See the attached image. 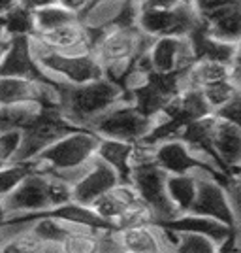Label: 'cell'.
I'll return each instance as SVG.
<instances>
[{"instance_id":"6da1fadb","label":"cell","mask_w":241,"mask_h":253,"mask_svg":"<svg viewBox=\"0 0 241 253\" xmlns=\"http://www.w3.org/2000/svg\"><path fill=\"white\" fill-rule=\"evenodd\" d=\"M59 102L57 110L68 123L75 128H89V125L107 112L111 106L126 100L128 96L121 85L107 78H98L95 82L79 85H57Z\"/></svg>"},{"instance_id":"7a4b0ae2","label":"cell","mask_w":241,"mask_h":253,"mask_svg":"<svg viewBox=\"0 0 241 253\" xmlns=\"http://www.w3.org/2000/svg\"><path fill=\"white\" fill-rule=\"evenodd\" d=\"M151 38L134 27H115L91 36V53L104 70V78L117 85L128 74L136 59L147 49Z\"/></svg>"},{"instance_id":"3957f363","label":"cell","mask_w":241,"mask_h":253,"mask_svg":"<svg viewBox=\"0 0 241 253\" xmlns=\"http://www.w3.org/2000/svg\"><path fill=\"white\" fill-rule=\"evenodd\" d=\"M70 201V185L66 181L49 172L34 170L23 179L17 189L4 199V208L8 215L36 213Z\"/></svg>"},{"instance_id":"277c9868","label":"cell","mask_w":241,"mask_h":253,"mask_svg":"<svg viewBox=\"0 0 241 253\" xmlns=\"http://www.w3.org/2000/svg\"><path fill=\"white\" fill-rule=\"evenodd\" d=\"M98 136L89 128H73L64 136L57 138L47 148H43L32 159L34 169L49 172V174H63L70 170H77L91 163L96 155Z\"/></svg>"},{"instance_id":"5b68a950","label":"cell","mask_w":241,"mask_h":253,"mask_svg":"<svg viewBox=\"0 0 241 253\" xmlns=\"http://www.w3.org/2000/svg\"><path fill=\"white\" fill-rule=\"evenodd\" d=\"M31 49L38 66L55 84L79 85L104 78V70L91 51L57 53L31 38Z\"/></svg>"},{"instance_id":"8992f818","label":"cell","mask_w":241,"mask_h":253,"mask_svg":"<svg viewBox=\"0 0 241 253\" xmlns=\"http://www.w3.org/2000/svg\"><path fill=\"white\" fill-rule=\"evenodd\" d=\"M157 121V117L143 114L139 108H136L126 98V100H121L119 104L111 106L100 117H96L89 125V130H93L100 138L139 144L153 132Z\"/></svg>"},{"instance_id":"52a82bcc","label":"cell","mask_w":241,"mask_h":253,"mask_svg":"<svg viewBox=\"0 0 241 253\" xmlns=\"http://www.w3.org/2000/svg\"><path fill=\"white\" fill-rule=\"evenodd\" d=\"M194 63V53L187 36L151 38L147 49L136 59V64L158 76H181Z\"/></svg>"},{"instance_id":"ba28073f","label":"cell","mask_w":241,"mask_h":253,"mask_svg":"<svg viewBox=\"0 0 241 253\" xmlns=\"http://www.w3.org/2000/svg\"><path fill=\"white\" fill-rule=\"evenodd\" d=\"M153 163L166 174H209L220 181H224L230 176V174H224L209 159L192 151L179 138H166L155 144Z\"/></svg>"},{"instance_id":"9c48e42d","label":"cell","mask_w":241,"mask_h":253,"mask_svg":"<svg viewBox=\"0 0 241 253\" xmlns=\"http://www.w3.org/2000/svg\"><path fill=\"white\" fill-rule=\"evenodd\" d=\"M128 183L134 187L138 199L151 210L155 223L168 221L177 215L166 195V172H162L153 161L136 163Z\"/></svg>"},{"instance_id":"30bf717a","label":"cell","mask_w":241,"mask_h":253,"mask_svg":"<svg viewBox=\"0 0 241 253\" xmlns=\"http://www.w3.org/2000/svg\"><path fill=\"white\" fill-rule=\"evenodd\" d=\"M198 8L192 2H179L164 10H139L138 29L149 38L160 36H189L200 27Z\"/></svg>"},{"instance_id":"8fae6325","label":"cell","mask_w":241,"mask_h":253,"mask_svg":"<svg viewBox=\"0 0 241 253\" xmlns=\"http://www.w3.org/2000/svg\"><path fill=\"white\" fill-rule=\"evenodd\" d=\"M139 15L138 0H93L79 15L89 38L115 27H134Z\"/></svg>"},{"instance_id":"7c38bea8","label":"cell","mask_w":241,"mask_h":253,"mask_svg":"<svg viewBox=\"0 0 241 253\" xmlns=\"http://www.w3.org/2000/svg\"><path fill=\"white\" fill-rule=\"evenodd\" d=\"M190 211L217 219L232 229H240V219L230 208L224 183L209 174H196V197Z\"/></svg>"},{"instance_id":"4fadbf2b","label":"cell","mask_w":241,"mask_h":253,"mask_svg":"<svg viewBox=\"0 0 241 253\" xmlns=\"http://www.w3.org/2000/svg\"><path fill=\"white\" fill-rule=\"evenodd\" d=\"M57 85L59 84L0 76V108L25 104V102H36L43 108H57L59 102Z\"/></svg>"},{"instance_id":"5bb4252c","label":"cell","mask_w":241,"mask_h":253,"mask_svg":"<svg viewBox=\"0 0 241 253\" xmlns=\"http://www.w3.org/2000/svg\"><path fill=\"white\" fill-rule=\"evenodd\" d=\"M0 76H11V78H25L34 82H47L55 84L51 78L42 72L38 66L31 49V38L29 36H17L8 38L6 45L0 53Z\"/></svg>"},{"instance_id":"9a60e30c","label":"cell","mask_w":241,"mask_h":253,"mask_svg":"<svg viewBox=\"0 0 241 253\" xmlns=\"http://www.w3.org/2000/svg\"><path fill=\"white\" fill-rule=\"evenodd\" d=\"M121 183V178L113 169L95 157L77 181L70 185V199L75 204L91 206V202Z\"/></svg>"},{"instance_id":"2e32d148","label":"cell","mask_w":241,"mask_h":253,"mask_svg":"<svg viewBox=\"0 0 241 253\" xmlns=\"http://www.w3.org/2000/svg\"><path fill=\"white\" fill-rule=\"evenodd\" d=\"M115 232L123 253H172V234L157 223L128 227Z\"/></svg>"},{"instance_id":"e0dca14e","label":"cell","mask_w":241,"mask_h":253,"mask_svg":"<svg viewBox=\"0 0 241 253\" xmlns=\"http://www.w3.org/2000/svg\"><path fill=\"white\" fill-rule=\"evenodd\" d=\"M211 153H213L217 167L224 174H238L241 159L240 125H234V123L215 117L213 130H211Z\"/></svg>"},{"instance_id":"ac0fdd59","label":"cell","mask_w":241,"mask_h":253,"mask_svg":"<svg viewBox=\"0 0 241 253\" xmlns=\"http://www.w3.org/2000/svg\"><path fill=\"white\" fill-rule=\"evenodd\" d=\"M224 80L240 84V63L226 64L213 59H196L181 74V89H206Z\"/></svg>"},{"instance_id":"d6986e66","label":"cell","mask_w":241,"mask_h":253,"mask_svg":"<svg viewBox=\"0 0 241 253\" xmlns=\"http://www.w3.org/2000/svg\"><path fill=\"white\" fill-rule=\"evenodd\" d=\"M32 40L42 43L43 47L57 53H85L91 51V38L81 23L72 21L59 29L47 32H36L31 36Z\"/></svg>"},{"instance_id":"ffe728a7","label":"cell","mask_w":241,"mask_h":253,"mask_svg":"<svg viewBox=\"0 0 241 253\" xmlns=\"http://www.w3.org/2000/svg\"><path fill=\"white\" fill-rule=\"evenodd\" d=\"M202 25L213 38L240 43V2H228L200 13Z\"/></svg>"},{"instance_id":"44dd1931","label":"cell","mask_w":241,"mask_h":253,"mask_svg":"<svg viewBox=\"0 0 241 253\" xmlns=\"http://www.w3.org/2000/svg\"><path fill=\"white\" fill-rule=\"evenodd\" d=\"M187 38H189L192 53H194V61L196 59H213V61H220V63L226 64L240 63V43L213 38L202 23Z\"/></svg>"},{"instance_id":"7402d4cb","label":"cell","mask_w":241,"mask_h":253,"mask_svg":"<svg viewBox=\"0 0 241 253\" xmlns=\"http://www.w3.org/2000/svg\"><path fill=\"white\" fill-rule=\"evenodd\" d=\"M160 227L168 229L172 232H194V234H204V236H209L211 240L220 242L230 231H234L232 227L224 225V223L217 221V219H211L206 215H198V213H177L175 217H172L168 221L157 223Z\"/></svg>"},{"instance_id":"603a6c76","label":"cell","mask_w":241,"mask_h":253,"mask_svg":"<svg viewBox=\"0 0 241 253\" xmlns=\"http://www.w3.org/2000/svg\"><path fill=\"white\" fill-rule=\"evenodd\" d=\"M138 201V195L134 187L130 185V183H126V181H121L119 185H115L113 189L105 191L104 195H100L98 199L91 202V210L93 213H96L102 221H105L107 225H111L113 227V221H115V217L121 213V211L125 210L126 206H130L132 202ZM115 231V229H113Z\"/></svg>"},{"instance_id":"cb8c5ba5","label":"cell","mask_w":241,"mask_h":253,"mask_svg":"<svg viewBox=\"0 0 241 253\" xmlns=\"http://www.w3.org/2000/svg\"><path fill=\"white\" fill-rule=\"evenodd\" d=\"M134 146L136 144H128L121 140H111V138H100L98 136V148L96 155L102 163H105L109 169H113L119 174L121 181L130 179L132 172V157H134Z\"/></svg>"},{"instance_id":"d4e9b609","label":"cell","mask_w":241,"mask_h":253,"mask_svg":"<svg viewBox=\"0 0 241 253\" xmlns=\"http://www.w3.org/2000/svg\"><path fill=\"white\" fill-rule=\"evenodd\" d=\"M166 195L177 213H187L196 197V174H166Z\"/></svg>"},{"instance_id":"484cf974","label":"cell","mask_w":241,"mask_h":253,"mask_svg":"<svg viewBox=\"0 0 241 253\" xmlns=\"http://www.w3.org/2000/svg\"><path fill=\"white\" fill-rule=\"evenodd\" d=\"M0 29L8 38H17V36H29L31 38L36 32L32 11L21 6L19 2L13 4L10 10L0 15Z\"/></svg>"},{"instance_id":"4316f807","label":"cell","mask_w":241,"mask_h":253,"mask_svg":"<svg viewBox=\"0 0 241 253\" xmlns=\"http://www.w3.org/2000/svg\"><path fill=\"white\" fill-rule=\"evenodd\" d=\"M102 231L104 229H91V227L79 225L59 246H61L63 253H98Z\"/></svg>"},{"instance_id":"83f0119b","label":"cell","mask_w":241,"mask_h":253,"mask_svg":"<svg viewBox=\"0 0 241 253\" xmlns=\"http://www.w3.org/2000/svg\"><path fill=\"white\" fill-rule=\"evenodd\" d=\"M168 231V229H166ZM172 253H217V242L194 232H172Z\"/></svg>"},{"instance_id":"f1b7e54d","label":"cell","mask_w":241,"mask_h":253,"mask_svg":"<svg viewBox=\"0 0 241 253\" xmlns=\"http://www.w3.org/2000/svg\"><path fill=\"white\" fill-rule=\"evenodd\" d=\"M32 19H34V29H36V32H47L75 21L77 17L73 13H70L68 10H64L63 6L51 4V6L38 8V10L32 11Z\"/></svg>"},{"instance_id":"f546056e","label":"cell","mask_w":241,"mask_h":253,"mask_svg":"<svg viewBox=\"0 0 241 253\" xmlns=\"http://www.w3.org/2000/svg\"><path fill=\"white\" fill-rule=\"evenodd\" d=\"M32 161H13L0 167V197L6 199L10 193L17 189L31 172H34Z\"/></svg>"},{"instance_id":"4dcf8cb0","label":"cell","mask_w":241,"mask_h":253,"mask_svg":"<svg viewBox=\"0 0 241 253\" xmlns=\"http://www.w3.org/2000/svg\"><path fill=\"white\" fill-rule=\"evenodd\" d=\"M43 246L45 244L27 225H25V229H21V231L0 238V253H40Z\"/></svg>"},{"instance_id":"1f68e13d","label":"cell","mask_w":241,"mask_h":253,"mask_svg":"<svg viewBox=\"0 0 241 253\" xmlns=\"http://www.w3.org/2000/svg\"><path fill=\"white\" fill-rule=\"evenodd\" d=\"M202 95H204L211 114H213L220 106H224L226 102H230L234 96L240 95V84L234 80H224V82H219V84H213L206 89H202Z\"/></svg>"},{"instance_id":"d6a6232c","label":"cell","mask_w":241,"mask_h":253,"mask_svg":"<svg viewBox=\"0 0 241 253\" xmlns=\"http://www.w3.org/2000/svg\"><path fill=\"white\" fill-rule=\"evenodd\" d=\"M147 223H155L153 213L147 208L143 202L138 199L132 202L130 206H126L113 221V229L121 231V229H128V227H138V225H147Z\"/></svg>"},{"instance_id":"836d02e7","label":"cell","mask_w":241,"mask_h":253,"mask_svg":"<svg viewBox=\"0 0 241 253\" xmlns=\"http://www.w3.org/2000/svg\"><path fill=\"white\" fill-rule=\"evenodd\" d=\"M23 142V128L8 126V128H0V161L13 163L17 159L19 148Z\"/></svg>"},{"instance_id":"e575fe53","label":"cell","mask_w":241,"mask_h":253,"mask_svg":"<svg viewBox=\"0 0 241 253\" xmlns=\"http://www.w3.org/2000/svg\"><path fill=\"white\" fill-rule=\"evenodd\" d=\"M213 116L217 117V119H222V121H228V123H234V125H240V121H241L240 95L234 96L230 102H226L224 106H220L219 110H215Z\"/></svg>"},{"instance_id":"d590c367","label":"cell","mask_w":241,"mask_h":253,"mask_svg":"<svg viewBox=\"0 0 241 253\" xmlns=\"http://www.w3.org/2000/svg\"><path fill=\"white\" fill-rule=\"evenodd\" d=\"M183 0H138L139 10H164V8H172L177 6Z\"/></svg>"},{"instance_id":"8d00e7d4","label":"cell","mask_w":241,"mask_h":253,"mask_svg":"<svg viewBox=\"0 0 241 253\" xmlns=\"http://www.w3.org/2000/svg\"><path fill=\"white\" fill-rule=\"evenodd\" d=\"M91 2H93V0H57L59 6H63L64 10H68L70 13H73L75 17H77Z\"/></svg>"},{"instance_id":"74e56055","label":"cell","mask_w":241,"mask_h":253,"mask_svg":"<svg viewBox=\"0 0 241 253\" xmlns=\"http://www.w3.org/2000/svg\"><path fill=\"white\" fill-rule=\"evenodd\" d=\"M17 2L31 11L38 10V8H45V6H51V4H57V0H17Z\"/></svg>"},{"instance_id":"f35d334b","label":"cell","mask_w":241,"mask_h":253,"mask_svg":"<svg viewBox=\"0 0 241 253\" xmlns=\"http://www.w3.org/2000/svg\"><path fill=\"white\" fill-rule=\"evenodd\" d=\"M40 253H63V250L59 244H45Z\"/></svg>"},{"instance_id":"ab89813d","label":"cell","mask_w":241,"mask_h":253,"mask_svg":"<svg viewBox=\"0 0 241 253\" xmlns=\"http://www.w3.org/2000/svg\"><path fill=\"white\" fill-rule=\"evenodd\" d=\"M13 4H17V0H0V15L10 10Z\"/></svg>"},{"instance_id":"60d3db41","label":"cell","mask_w":241,"mask_h":253,"mask_svg":"<svg viewBox=\"0 0 241 253\" xmlns=\"http://www.w3.org/2000/svg\"><path fill=\"white\" fill-rule=\"evenodd\" d=\"M8 217V213H6V208H4V199L0 197V223L4 221Z\"/></svg>"},{"instance_id":"b9f144b4","label":"cell","mask_w":241,"mask_h":253,"mask_svg":"<svg viewBox=\"0 0 241 253\" xmlns=\"http://www.w3.org/2000/svg\"><path fill=\"white\" fill-rule=\"evenodd\" d=\"M6 40H8V36L2 32V29H0V53H2V49H4V45H6Z\"/></svg>"},{"instance_id":"7bdbcfd3","label":"cell","mask_w":241,"mask_h":253,"mask_svg":"<svg viewBox=\"0 0 241 253\" xmlns=\"http://www.w3.org/2000/svg\"><path fill=\"white\" fill-rule=\"evenodd\" d=\"M2 165H4V163H2V161H0V167H2Z\"/></svg>"}]
</instances>
